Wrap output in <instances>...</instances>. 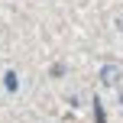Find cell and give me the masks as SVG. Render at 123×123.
<instances>
[{
	"instance_id": "1",
	"label": "cell",
	"mask_w": 123,
	"mask_h": 123,
	"mask_svg": "<svg viewBox=\"0 0 123 123\" xmlns=\"http://www.w3.org/2000/svg\"><path fill=\"white\" fill-rule=\"evenodd\" d=\"M120 78H123V65H120V62H107V65H100V81H104L107 87L120 84Z\"/></svg>"
},
{
	"instance_id": "3",
	"label": "cell",
	"mask_w": 123,
	"mask_h": 123,
	"mask_svg": "<svg viewBox=\"0 0 123 123\" xmlns=\"http://www.w3.org/2000/svg\"><path fill=\"white\" fill-rule=\"evenodd\" d=\"M120 100H123V97H120Z\"/></svg>"
},
{
	"instance_id": "2",
	"label": "cell",
	"mask_w": 123,
	"mask_h": 123,
	"mask_svg": "<svg viewBox=\"0 0 123 123\" xmlns=\"http://www.w3.org/2000/svg\"><path fill=\"white\" fill-rule=\"evenodd\" d=\"M3 84H6V91H16V87H19V81H16V71H6V74H3Z\"/></svg>"
}]
</instances>
